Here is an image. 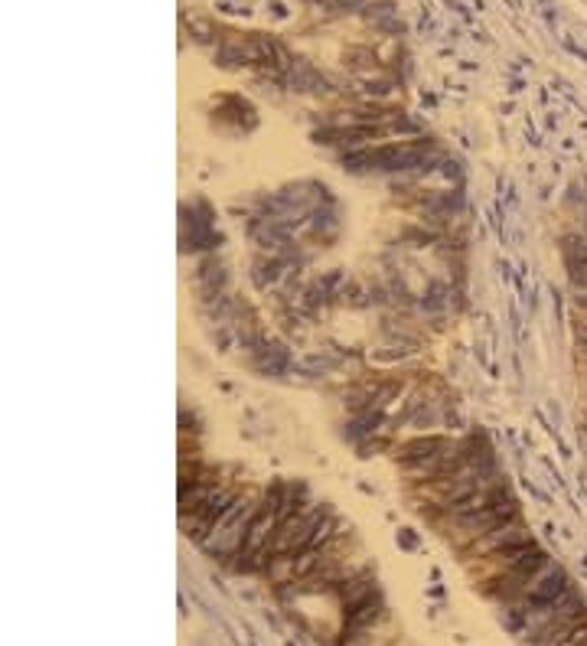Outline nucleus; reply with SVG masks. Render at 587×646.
Masks as SVG:
<instances>
[{
    "mask_svg": "<svg viewBox=\"0 0 587 646\" xmlns=\"http://www.w3.org/2000/svg\"><path fill=\"white\" fill-rule=\"evenodd\" d=\"M571 588V578H568V571L561 568V565H555V571L548 575L539 588H535L529 598H522V601H529V604H548V601H558L561 594H565Z\"/></svg>",
    "mask_w": 587,
    "mask_h": 646,
    "instance_id": "obj_7",
    "label": "nucleus"
},
{
    "mask_svg": "<svg viewBox=\"0 0 587 646\" xmlns=\"http://www.w3.org/2000/svg\"><path fill=\"white\" fill-rule=\"evenodd\" d=\"M529 542H535L532 529H529L526 519L516 516V519H506V523H499L496 529H490L483 539H477V542L470 545V549H464L460 555H464V562H477V558H483V555H493V552H503V549H516V545H529Z\"/></svg>",
    "mask_w": 587,
    "mask_h": 646,
    "instance_id": "obj_3",
    "label": "nucleus"
},
{
    "mask_svg": "<svg viewBox=\"0 0 587 646\" xmlns=\"http://www.w3.org/2000/svg\"><path fill=\"white\" fill-rule=\"evenodd\" d=\"M451 441V434H411V438L398 441L392 447V457L398 461V467L405 464H418V461H428L437 451H444V444Z\"/></svg>",
    "mask_w": 587,
    "mask_h": 646,
    "instance_id": "obj_5",
    "label": "nucleus"
},
{
    "mask_svg": "<svg viewBox=\"0 0 587 646\" xmlns=\"http://www.w3.org/2000/svg\"><path fill=\"white\" fill-rule=\"evenodd\" d=\"M516 516H522V506H519L516 496H512V500H506V503H496L490 509H480V513L464 516V519H437L434 526L441 529L447 539H451L454 549L464 552L477 539H483L490 529H496L499 523H506V519H516Z\"/></svg>",
    "mask_w": 587,
    "mask_h": 646,
    "instance_id": "obj_1",
    "label": "nucleus"
},
{
    "mask_svg": "<svg viewBox=\"0 0 587 646\" xmlns=\"http://www.w3.org/2000/svg\"><path fill=\"white\" fill-rule=\"evenodd\" d=\"M261 500H265V490L252 487L242 513L235 516L226 529H219V532H212V536H206L203 542H199V549H203L206 555H212V558H219V562H229L232 565L235 558L242 555V549H245L248 529H252V523H255V516H258V509H261Z\"/></svg>",
    "mask_w": 587,
    "mask_h": 646,
    "instance_id": "obj_2",
    "label": "nucleus"
},
{
    "mask_svg": "<svg viewBox=\"0 0 587 646\" xmlns=\"http://www.w3.org/2000/svg\"><path fill=\"white\" fill-rule=\"evenodd\" d=\"M372 594H379V585H376V575H372V568H366V571H359L356 578L343 581V585L333 591V598L340 601V611H353L356 604L369 601Z\"/></svg>",
    "mask_w": 587,
    "mask_h": 646,
    "instance_id": "obj_6",
    "label": "nucleus"
},
{
    "mask_svg": "<svg viewBox=\"0 0 587 646\" xmlns=\"http://www.w3.org/2000/svg\"><path fill=\"white\" fill-rule=\"evenodd\" d=\"M382 624H389V607H385V598L379 591V594H372L369 601L356 604L353 611H343V624H340V633H336V646H343L353 637H359V633H366L372 627H382Z\"/></svg>",
    "mask_w": 587,
    "mask_h": 646,
    "instance_id": "obj_4",
    "label": "nucleus"
}]
</instances>
